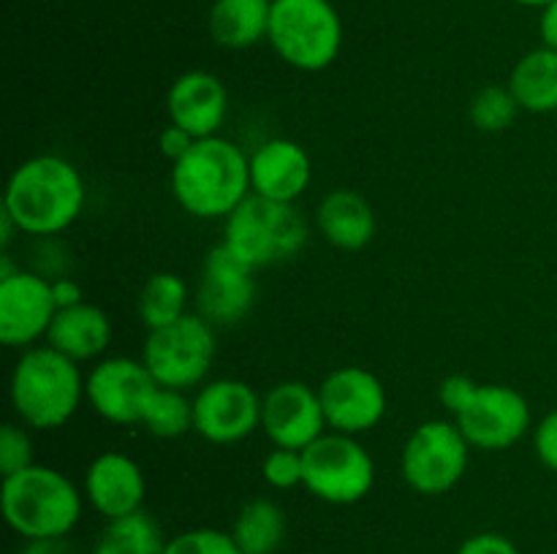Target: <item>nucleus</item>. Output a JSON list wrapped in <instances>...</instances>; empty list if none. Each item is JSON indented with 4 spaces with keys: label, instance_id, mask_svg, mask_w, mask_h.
Instances as JSON below:
<instances>
[{
    "label": "nucleus",
    "instance_id": "14",
    "mask_svg": "<svg viewBox=\"0 0 557 554\" xmlns=\"http://www.w3.org/2000/svg\"><path fill=\"white\" fill-rule=\"evenodd\" d=\"M256 269L232 253L226 244H215L201 264L196 286V313L215 329L243 324L256 304Z\"/></svg>",
    "mask_w": 557,
    "mask_h": 554
},
{
    "label": "nucleus",
    "instance_id": "21",
    "mask_svg": "<svg viewBox=\"0 0 557 554\" xmlns=\"http://www.w3.org/2000/svg\"><path fill=\"white\" fill-rule=\"evenodd\" d=\"M315 226L332 248L357 253L368 248L375 237L373 204L357 190L337 188L321 199L315 210Z\"/></svg>",
    "mask_w": 557,
    "mask_h": 554
},
{
    "label": "nucleus",
    "instance_id": "1",
    "mask_svg": "<svg viewBox=\"0 0 557 554\" xmlns=\"http://www.w3.org/2000/svg\"><path fill=\"white\" fill-rule=\"evenodd\" d=\"M87 201L79 168L60 155H36L11 172L3 193V212L20 234L54 237L76 223Z\"/></svg>",
    "mask_w": 557,
    "mask_h": 554
},
{
    "label": "nucleus",
    "instance_id": "4",
    "mask_svg": "<svg viewBox=\"0 0 557 554\" xmlns=\"http://www.w3.org/2000/svg\"><path fill=\"white\" fill-rule=\"evenodd\" d=\"M3 519L25 541L69 538L85 511V492L65 473L49 465H30L0 483Z\"/></svg>",
    "mask_w": 557,
    "mask_h": 554
},
{
    "label": "nucleus",
    "instance_id": "38",
    "mask_svg": "<svg viewBox=\"0 0 557 554\" xmlns=\"http://www.w3.org/2000/svg\"><path fill=\"white\" fill-rule=\"evenodd\" d=\"M539 33H542L544 47L557 52V0L542 9V20H539Z\"/></svg>",
    "mask_w": 557,
    "mask_h": 554
},
{
    "label": "nucleus",
    "instance_id": "5",
    "mask_svg": "<svg viewBox=\"0 0 557 554\" xmlns=\"http://www.w3.org/2000/svg\"><path fill=\"white\" fill-rule=\"evenodd\" d=\"M308 237V221L297 204L256 193H250L223 226V244L253 269L297 259Z\"/></svg>",
    "mask_w": 557,
    "mask_h": 554
},
{
    "label": "nucleus",
    "instance_id": "32",
    "mask_svg": "<svg viewBox=\"0 0 557 554\" xmlns=\"http://www.w3.org/2000/svg\"><path fill=\"white\" fill-rule=\"evenodd\" d=\"M533 451L547 470L557 473V407L533 427Z\"/></svg>",
    "mask_w": 557,
    "mask_h": 554
},
{
    "label": "nucleus",
    "instance_id": "30",
    "mask_svg": "<svg viewBox=\"0 0 557 554\" xmlns=\"http://www.w3.org/2000/svg\"><path fill=\"white\" fill-rule=\"evenodd\" d=\"M261 476H264V481L270 483L272 489H281V492L302 487L305 481L302 451L277 449L275 445V449L264 456V462H261Z\"/></svg>",
    "mask_w": 557,
    "mask_h": 554
},
{
    "label": "nucleus",
    "instance_id": "10",
    "mask_svg": "<svg viewBox=\"0 0 557 554\" xmlns=\"http://www.w3.org/2000/svg\"><path fill=\"white\" fill-rule=\"evenodd\" d=\"M471 449L506 451L531 432V405L515 386L473 383L462 405L451 413Z\"/></svg>",
    "mask_w": 557,
    "mask_h": 554
},
{
    "label": "nucleus",
    "instance_id": "25",
    "mask_svg": "<svg viewBox=\"0 0 557 554\" xmlns=\"http://www.w3.org/2000/svg\"><path fill=\"white\" fill-rule=\"evenodd\" d=\"M166 538L147 511L109 519L90 554H163Z\"/></svg>",
    "mask_w": 557,
    "mask_h": 554
},
{
    "label": "nucleus",
    "instance_id": "13",
    "mask_svg": "<svg viewBox=\"0 0 557 554\" xmlns=\"http://www.w3.org/2000/svg\"><path fill=\"white\" fill-rule=\"evenodd\" d=\"M158 383L141 358L103 356L85 378V400L109 424H141Z\"/></svg>",
    "mask_w": 557,
    "mask_h": 554
},
{
    "label": "nucleus",
    "instance_id": "6",
    "mask_svg": "<svg viewBox=\"0 0 557 554\" xmlns=\"http://www.w3.org/2000/svg\"><path fill=\"white\" fill-rule=\"evenodd\" d=\"M267 41L283 63L315 74L341 54V14L330 0H272Z\"/></svg>",
    "mask_w": 557,
    "mask_h": 554
},
{
    "label": "nucleus",
    "instance_id": "18",
    "mask_svg": "<svg viewBox=\"0 0 557 554\" xmlns=\"http://www.w3.org/2000/svg\"><path fill=\"white\" fill-rule=\"evenodd\" d=\"M169 123L190 130L196 139L221 136L228 114V90L210 71H185L166 92Z\"/></svg>",
    "mask_w": 557,
    "mask_h": 554
},
{
    "label": "nucleus",
    "instance_id": "7",
    "mask_svg": "<svg viewBox=\"0 0 557 554\" xmlns=\"http://www.w3.org/2000/svg\"><path fill=\"white\" fill-rule=\"evenodd\" d=\"M199 313L183 315L163 329L147 331L141 362L158 386L190 391L207 383L218 356V335Z\"/></svg>",
    "mask_w": 557,
    "mask_h": 554
},
{
    "label": "nucleus",
    "instance_id": "17",
    "mask_svg": "<svg viewBox=\"0 0 557 554\" xmlns=\"http://www.w3.org/2000/svg\"><path fill=\"white\" fill-rule=\"evenodd\" d=\"M82 492L92 511H98L107 521L131 516L145 511V470L123 451H103L87 465Z\"/></svg>",
    "mask_w": 557,
    "mask_h": 554
},
{
    "label": "nucleus",
    "instance_id": "31",
    "mask_svg": "<svg viewBox=\"0 0 557 554\" xmlns=\"http://www.w3.org/2000/svg\"><path fill=\"white\" fill-rule=\"evenodd\" d=\"M33 462V440L25 424H3L0 429V476H14Z\"/></svg>",
    "mask_w": 557,
    "mask_h": 554
},
{
    "label": "nucleus",
    "instance_id": "11",
    "mask_svg": "<svg viewBox=\"0 0 557 554\" xmlns=\"http://www.w3.org/2000/svg\"><path fill=\"white\" fill-rule=\"evenodd\" d=\"M319 396L326 427L332 432L354 435V438L379 427L389 411V394H386L384 380L357 364L332 369L321 380Z\"/></svg>",
    "mask_w": 557,
    "mask_h": 554
},
{
    "label": "nucleus",
    "instance_id": "16",
    "mask_svg": "<svg viewBox=\"0 0 557 554\" xmlns=\"http://www.w3.org/2000/svg\"><path fill=\"white\" fill-rule=\"evenodd\" d=\"M261 429L277 449L305 451L330 432L319 389L302 380H283L272 386L261 402Z\"/></svg>",
    "mask_w": 557,
    "mask_h": 554
},
{
    "label": "nucleus",
    "instance_id": "29",
    "mask_svg": "<svg viewBox=\"0 0 557 554\" xmlns=\"http://www.w3.org/2000/svg\"><path fill=\"white\" fill-rule=\"evenodd\" d=\"M163 554H243L234 543L232 532L215 530V527H196L174 536L166 543Z\"/></svg>",
    "mask_w": 557,
    "mask_h": 554
},
{
    "label": "nucleus",
    "instance_id": "26",
    "mask_svg": "<svg viewBox=\"0 0 557 554\" xmlns=\"http://www.w3.org/2000/svg\"><path fill=\"white\" fill-rule=\"evenodd\" d=\"M188 282L174 272H156L147 277L139 291V302H136L145 329H163L188 315Z\"/></svg>",
    "mask_w": 557,
    "mask_h": 554
},
{
    "label": "nucleus",
    "instance_id": "20",
    "mask_svg": "<svg viewBox=\"0 0 557 554\" xmlns=\"http://www.w3.org/2000/svg\"><path fill=\"white\" fill-rule=\"evenodd\" d=\"M109 342H112V320L92 302L58 310L47 335V345L76 364L101 362Z\"/></svg>",
    "mask_w": 557,
    "mask_h": 554
},
{
    "label": "nucleus",
    "instance_id": "37",
    "mask_svg": "<svg viewBox=\"0 0 557 554\" xmlns=\"http://www.w3.org/2000/svg\"><path fill=\"white\" fill-rule=\"evenodd\" d=\"M20 554H76L65 538H44V541H27Z\"/></svg>",
    "mask_w": 557,
    "mask_h": 554
},
{
    "label": "nucleus",
    "instance_id": "3",
    "mask_svg": "<svg viewBox=\"0 0 557 554\" xmlns=\"http://www.w3.org/2000/svg\"><path fill=\"white\" fill-rule=\"evenodd\" d=\"M11 407L20 424L52 432L69 424L85 400V375L52 345H36L16 358L9 383Z\"/></svg>",
    "mask_w": 557,
    "mask_h": 554
},
{
    "label": "nucleus",
    "instance_id": "33",
    "mask_svg": "<svg viewBox=\"0 0 557 554\" xmlns=\"http://www.w3.org/2000/svg\"><path fill=\"white\" fill-rule=\"evenodd\" d=\"M457 554H522L511 538L500 536V532H476V536L466 538L457 549Z\"/></svg>",
    "mask_w": 557,
    "mask_h": 554
},
{
    "label": "nucleus",
    "instance_id": "22",
    "mask_svg": "<svg viewBox=\"0 0 557 554\" xmlns=\"http://www.w3.org/2000/svg\"><path fill=\"white\" fill-rule=\"evenodd\" d=\"M272 0H215L207 27L218 47L250 49L270 33Z\"/></svg>",
    "mask_w": 557,
    "mask_h": 554
},
{
    "label": "nucleus",
    "instance_id": "39",
    "mask_svg": "<svg viewBox=\"0 0 557 554\" xmlns=\"http://www.w3.org/2000/svg\"><path fill=\"white\" fill-rule=\"evenodd\" d=\"M511 3H520V5H536V9H544V5H549L553 0H511Z\"/></svg>",
    "mask_w": 557,
    "mask_h": 554
},
{
    "label": "nucleus",
    "instance_id": "15",
    "mask_svg": "<svg viewBox=\"0 0 557 554\" xmlns=\"http://www.w3.org/2000/svg\"><path fill=\"white\" fill-rule=\"evenodd\" d=\"M54 315L58 302L47 275L20 269L0 280V342L5 348H36L47 340Z\"/></svg>",
    "mask_w": 557,
    "mask_h": 554
},
{
    "label": "nucleus",
    "instance_id": "28",
    "mask_svg": "<svg viewBox=\"0 0 557 554\" xmlns=\"http://www.w3.org/2000/svg\"><path fill=\"white\" fill-rule=\"evenodd\" d=\"M520 103H517L515 92L509 90V85H487L471 98V106H468V117L471 125H476L484 134H500V130L511 128L520 114Z\"/></svg>",
    "mask_w": 557,
    "mask_h": 554
},
{
    "label": "nucleus",
    "instance_id": "12",
    "mask_svg": "<svg viewBox=\"0 0 557 554\" xmlns=\"http://www.w3.org/2000/svg\"><path fill=\"white\" fill-rule=\"evenodd\" d=\"M261 402L264 396L245 380H207L194 396V432L212 445L243 443L261 429Z\"/></svg>",
    "mask_w": 557,
    "mask_h": 554
},
{
    "label": "nucleus",
    "instance_id": "8",
    "mask_svg": "<svg viewBox=\"0 0 557 554\" xmlns=\"http://www.w3.org/2000/svg\"><path fill=\"white\" fill-rule=\"evenodd\" d=\"M471 462V443L451 418H430L411 435L400 454L403 481L424 498L451 492Z\"/></svg>",
    "mask_w": 557,
    "mask_h": 554
},
{
    "label": "nucleus",
    "instance_id": "24",
    "mask_svg": "<svg viewBox=\"0 0 557 554\" xmlns=\"http://www.w3.org/2000/svg\"><path fill=\"white\" fill-rule=\"evenodd\" d=\"M228 532L243 554H275L286 541V514L275 500L256 498L239 508Z\"/></svg>",
    "mask_w": 557,
    "mask_h": 554
},
{
    "label": "nucleus",
    "instance_id": "36",
    "mask_svg": "<svg viewBox=\"0 0 557 554\" xmlns=\"http://www.w3.org/2000/svg\"><path fill=\"white\" fill-rule=\"evenodd\" d=\"M52 293H54V302H58V310L65 307H74V304L87 302L85 299V288L74 280V277H54L52 280Z\"/></svg>",
    "mask_w": 557,
    "mask_h": 554
},
{
    "label": "nucleus",
    "instance_id": "2",
    "mask_svg": "<svg viewBox=\"0 0 557 554\" xmlns=\"http://www.w3.org/2000/svg\"><path fill=\"white\" fill-rule=\"evenodd\" d=\"M172 193L199 221H226L250 190V155L232 139L210 136L172 166Z\"/></svg>",
    "mask_w": 557,
    "mask_h": 554
},
{
    "label": "nucleus",
    "instance_id": "23",
    "mask_svg": "<svg viewBox=\"0 0 557 554\" xmlns=\"http://www.w3.org/2000/svg\"><path fill=\"white\" fill-rule=\"evenodd\" d=\"M509 90L515 92L522 112H557V52L549 47L531 49L515 63L509 74Z\"/></svg>",
    "mask_w": 557,
    "mask_h": 554
},
{
    "label": "nucleus",
    "instance_id": "35",
    "mask_svg": "<svg viewBox=\"0 0 557 554\" xmlns=\"http://www.w3.org/2000/svg\"><path fill=\"white\" fill-rule=\"evenodd\" d=\"M473 383H476V380H473L471 375H449V378L441 380L438 400H441V405L446 407V413H449V416L462 405V400H466L468 391L473 389Z\"/></svg>",
    "mask_w": 557,
    "mask_h": 554
},
{
    "label": "nucleus",
    "instance_id": "19",
    "mask_svg": "<svg viewBox=\"0 0 557 554\" xmlns=\"http://www.w3.org/2000/svg\"><path fill=\"white\" fill-rule=\"evenodd\" d=\"M313 161L308 150L294 139H270L250 155V190L272 201L297 204L310 188Z\"/></svg>",
    "mask_w": 557,
    "mask_h": 554
},
{
    "label": "nucleus",
    "instance_id": "27",
    "mask_svg": "<svg viewBox=\"0 0 557 554\" xmlns=\"http://www.w3.org/2000/svg\"><path fill=\"white\" fill-rule=\"evenodd\" d=\"M141 427L161 440H177L194 432V400L185 391L158 386L152 400L147 402Z\"/></svg>",
    "mask_w": 557,
    "mask_h": 554
},
{
    "label": "nucleus",
    "instance_id": "9",
    "mask_svg": "<svg viewBox=\"0 0 557 554\" xmlns=\"http://www.w3.org/2000/svg\"><path fill=\"white\" fill-rule=\"evenodd\" d=\"M305 481L313 498L330 505H354L375 487V462L359 438L324 432L302 451Z\"/></svg>",
    "mask_w": 557,
    "mask_h": 554
},
{
    "label": "nucleus",
    "instance_id": "34",
    "mask_svg": "<svg viewBox=\"0 0 557 554\" xmlns=\"http://www.w3.org/2000/svg\"><path fill=\"white\" fill-rule=\"evenodd\" d=\"M196 141H199V139H196L190 130L180 128V125H174V123H169L166 128L161 130V136H158V147H161V155L166 158L172 166L177 161H183V158L188 155L190 150H194Z\"/></svg>",
    "mask_w": 557,
    "mask_h": 554
}]
</instances>
